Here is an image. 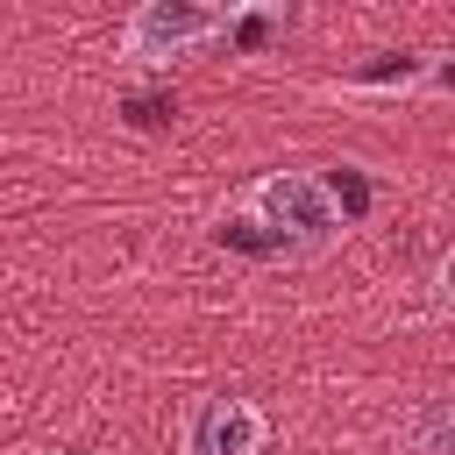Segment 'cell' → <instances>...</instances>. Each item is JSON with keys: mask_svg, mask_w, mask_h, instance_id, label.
<instances>
[{"mask_svg": "<svg viewBox=\"0 0 455 455\" xmlns=\"http://www.w3.org/2000/svg\"><path fill=\"white\" fill-rule=\"evenodd\" d=\"M242 220L263 228V242L284 249V256H320V249H334V242L348 235L355 206H348L341 185L320 178V171H263V178L242 192Z\"/></svg>", "mask_w": 455, "mask_h": 455, "instance_id": "1", "label": "cell"}, {"mask_svg": "<svg viewBox=\"0 0 455 455\" xmlns=\"http://www.w3.org/2000/svg\"><path fill=\"white\" fill-rule=\"evenodd\" d=\"M434 306L441 313H455V242L441 249V263H434Z\"/></svg>", "mask_w": 455, "mask_h": 455, "instance_id": "5", "label": "cell"}, {"mask_svg": "<svg viewBox=\"0 0 455 455\" xmlns=\"http://www.w3.org/2000/svg\"><path fill=\"white\" fill-rule=\"evenodd\" d=\"M412 448L419 455H455V398H441L412 419Z\"/></svg>", "mask_w": 455, "mask_h": 455, "instance_id": "4", "label": "cell"}, {"mask_svg": "<svg viewBox=\"0 0 455 455\" xmlns=\"http://www.w3.org/2000/svg\"><path fill=\"white\" fill-rule=\"evenodd\" d=\"M228 28H235V7L142 0V7H128V21H121V57H135V64H171V57H192V50L220 43Z\"/></svg>", "mask_w": 455, "mask_h": 455, "instance_id": "2", "label": "cell"}, {"mask_svg": "<svg viewBox=\"0 0 455 455\" xmlns=\"http://www.w3.org/2000/svg\"><path fill=\"white\" fill-rule=\"evenodd\" d=\"M263 441H270V419L235 391H206L185 412V455H263Z\"/></svg>", "mask_w": 455, "mask_h": 455, "instance_id": "3", "label": "cell"}]
</instances>
